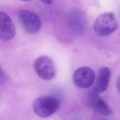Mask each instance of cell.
<instances>
[{"label": "cell", "instance_id": "1", "mask_svg": "<svg viewBox=\"0 0 120 120\" xmlns=\"http://www.w3.org/2000/svg\"><path fill=\"white\" fill-rule=\"evenodd\" d=\"M60 106L58 99L53 96H41L35 100L33 109L35 114L41 118H47L54 113Z\"/></svg>", "mask_w": 120, "mask_h": 120}, {"label": "cell", "instance_id": "2", "mask_svg": "<svg viewBox=\"0 0 120 120\" xmlns=\"http://www.w3.org/2000/svg\"><path fill=\"white\" fill-rule=\"evenodd\" d=\"M118 21L114 14L105 12L99 16L94 23V30L100 36H106L116 30L118 28Z\"/></svg>", "mask_w": 120, "mask_h": 120}, {"label": "cell", "instance_id": "3", "mask_svg": "<svg viewBox=\"0 0 120 120\" xmlns=\"http://www.w3.org/2000/svg\"><path fill=\"white\" fill-rule=\"evenodd\" d=\"M18 18L23 29L30 34H35L40 31L41 22L36 13L29 10H22L19 12Z\"/></svg>", "mask_w": 120, "mask_h": 120}, {"label": "cell", "instance_id": "4", "mask_svg": "<svg viewBox=\"0 0 120 120\" xmlns=\"http://www.w3.org/2000/svg\"><path fill=\"white\" fill-rule=\"evenodd\" d=\"M34 68L36 74L45 81L51 80L55 76V67L53 62L48 56H41L35 60Z\"/></svg>", "mask_w": 120, "mask_h": 120}, {"label": "cell", "instance_id": "5", "mask_svg": "<svg viewBox=\"0 0 120 120\" xmlns=\"http://www.w3.org/2000/svg\"><path fill=\"white\" fill-rule=\"evenodd\" d=\"M95 75L94 71L89 67H81L73 74V82L79 88H89L95 82Z\"/></svg>", "mask_w": 120, "mask_h": 120}, {"label": "cell", "instance_id": "6", "mask_svg": "<svg viewBox=\"0 0 120 120\" xmlns=\"http://www.w3.org/2000/svg\"><path fill=\"white\" fill-rule=\"evenodd\" d=\"M16 29L11 17L4 12H0V37L4 40H10L15 36Z\"/></svg>", "mask_w": 120, "mask_h": 120}, {"label": "cell", "instance_id": "7", "mask_svg": "<svg viewBox=\"0 0 120 120\" xmlns=\"http://www.w3.org/2000/svg\"><path fill=\"white\" fill-rule=\"evenodd\" d=\"M89 102L91 108L98 113L105 116H109L112 113V109L109 105L99 95V93L92 90L89 97Z\"/></svg>", "mask_w": 120, "mask_h": 120}, {"label": "cell", "instance_id": "8", "mask_svg": "<svg viewBox=\"0 0 120 120\" xmlns=\"http://www.w3.org/2000/svg\"><path fill=\"white\" fill-rule=\"evenodd\" d=\"M110 77H111V71L109 68L104 67L100 68L98 72V77H97L93 91L97 92L99 94L105 91L108 88Z\"/></svg>", "mask_w": 120, "mask_h": 120}, {"label": "cell", "instance_id": "9", "mask_svg": "<svg viewBox=\"0 0 120 120\" xmlns=\"http://www.w3.org/2000/svg\"><path fill=\"white\" fill-rule=\"evenodd\" d=\"M41 1L44 3V4H50L52 2H53V0H41Z\"/></svg>", "mask_w": 120, "mask_h": 120}, {"label": "cell", "instance_id": "10", "mask_svg": "<svg viewBox=\"0 0 120 120\" xmlns=\"http://www.w3.org/2000/svg\"><path fill=\"white\" fill-rule=\"evenodd\" d=\"M117 88H118V90L120 92V77L118 78V82H117Z\"/></svg>", "mask_w": 120, "mask_h": 120}, {"label": "cell", "instance_id": "11", "mask_svg": "<svg viewBox=\"0 0 120 120\" xmlns=\"http://www.w3.org/2000/svg\"><path fill=\"white\" fill-rule=\"evenodd\" d=\"M22 1H29V0H22Z\"/></svg>", "mask_w": 120, "mask_h": 120}]
</instances>
